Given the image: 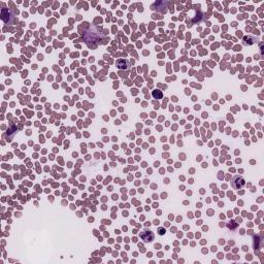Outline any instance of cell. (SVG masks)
I'll return each instance as SVG.
<instances>
[{"label":"cell","instance_id":"obj_1","mask_svg":"<svg viewBox=\"0 0 264 264\" xmlns=\"http://www.w3.org/2000/svg\"><path fill=\"white\" fill-rule=\"evenodd\" d=\"M79 32L86 42H99L104 36V34L101 32L100 28L91 25L87 22L82 24V26L79 27Z\"/></svg>","mask_w":264,"mask_h":264},{"label":"cell","instance_id":"obj_2","mask_svg":"<svg viewBox=\"0 0 264 264\" xmlns=\"http://www.w3.org/2000/svg\"><path fill=\"white\" fill-rule=\"evenodd\" d=\"M231 185L235 190H239L246 185V182H244L243 176H239V175H235L231 181Z\"/></svg>","mask_w":264,"mask_h":264},{"label":"cell","instance_id":"obj_3","mask_svg":"<svg viewBox=\"0 0 264 264\" xmlns=\"http://www.w3.org/2000/svg\"><path fill=\"white\" fill-rule=\"evenodd\" d=\"M140 237L141 239H144V243H151L154 239V234L152 231H149V230H144L140 233Z\"/></svg>","mask_w":264,"mask_h":264},{"label":"cell","instance_id":"obj_4","mask_svg":"<svg viewBox=\"0 0 264 264\" xmlns=\"http://www.w3.org/2000/svg\"><path fill=\"white\" fill-rule=\"evenodd\" d=\"M116 65H117V67L120 69H128L129 68V63H128L127 60H125V59H119L118 61L116 62Z\"/></svg>","mask_w":264,"mask_h":264},{"label":"cell","instance_id":"obj_5","mask_svg":"<svg viewBox=\"0 0 264 264\" xmlns=\"http://www.w3.org/2000/svg\"><path fill=\"white\" fill-rule=\"evenodd\" d=\"M153 96L156 99H161L162 98V92L155 90V91H153Z\"/></svg>","mask_w":264,"mask_h":264},{"label":"cell","instance_id":"obj_6","mask_svg":"<svg viewBox=\"0 0 264 264\" xmlns=\"http://www.w3.org/2000/svg\"><path fill=\"white\" fill-rule=\"evenodd\" d=\"M158 234L159 235H163V234H165V229L160 227V228L158 229Z\"/></svg>","mask_w":264,"mask_h":264},{"label":"cell","instance_id":"obj_7","mask_svg":"<svg viewBox=\"0 0 264 264\" xmlns=\"http://www.w3.org/2000/svg\"><path fill=\"white\" fill-rule=\"evenodd\" d=\"M154 223H155V224H156V225H157V224H159V221H158V220H156V221H155Z\"/></svg>","mask_w":264,"mask_h":264}]
</instances>
